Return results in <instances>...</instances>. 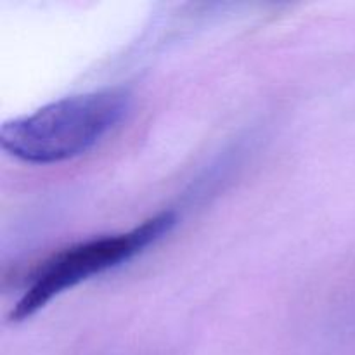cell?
Listing matches in <instances>:
<instances>
[{
    "label": "cell",
    "instance_id": "obj_1",
    "mask_svg": "<svg viewBox=\"0 0 355 355\" xmlns=\"http://www.w3.org/2000/svg\"><path fill=\"white\" fill-rule=\"evenodd\" d=\"M130 103V92L121 87L62 97L6 121L0 128V146L31 165L68 162L103 141L123 120Z\"/></svg>",
    "mask_w": 355,
    "mask_h": 355
},
{
    "label": "cell",
    "instance_id": "obj_2",
    "mask_svg": "<svg viewBox=\"0 0 355 355\" xmlns=\"http://www.w3.org/2000/svg\"><path fill=\"white\" fill-rule=\"evenodd\" d=\"M175 224V211H159L127 232L87 239L59 250L35 269L30 284L10 312V321H24L62 291L135 259L168 234Z\"/></svg>",
    "mask_w": 355,
    "mask_h": 355
}]
</instances>
